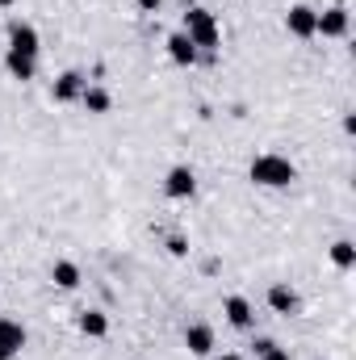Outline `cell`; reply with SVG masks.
Segmentation results:
<instances>
[{"mask_svg":"<svg viewBox=\"0 0 356 360\" xmlns=\"http://www.w3.org/2000/svg\"><path fill=\"white\" fill-rule=\"evenodd\" d=\"M248 176H252L256 185H264V189H285V185H294V180H298V168H294L285 155L264 151V155H256V159H252Z\"/></svg>","mask_w":356,"mask_h":360,"instance_id":"obj_1","label":"cell"},{"mask_svg":"<svg viewBox=\"0 0 356 360\" xmlns=\"http://www.w3.org/2000/svg\"><path fill=\"white\" fill-rule=\"evenodd\" d=\"M185 34H189V42H193L206 59H214V46H218V17H214L210 8L189 4V13H185Z\"/></svg>","mask_w":356,"mask_h":360,"instance_id":"obj_2","label":"cell"},{"mask_svg":"<svg viewBox=\"0 0 356 360\" xmlns=\"http://www.w3.org/2000/svg\"><path fill=\"white\" fill-rule=\"evenodd\" d=\"M164 193H168L172 201H185V197H193V193H197V172H193L189 164H176V168H168V176H164Z\"/></svg>","mask_w":356,"mask_h":360,"instance_id":"obj_3","label":"cell"},{"mask_svg":"<svg viewBox=\"0 0 356 360\" xmlns=\"http://www.w3.org/2000/svg\"><path fill=\"white\" fill-rule=\"evenodd\" d=\"M222 315H227V323H231V327H239V331H252V327H256V306H252L243 294L222 298Z\"/></svg>","mask_w":356,"mask_h":360,"instance_id":"obj_4","label":"cell"},{"mask_svg":"<svg viewBox=\"0 0 356 360\" xmlns=\"http://www.w3.org/2000/svg\"><path fill=\"white\" fill-rule=\"evenodd\" d=\"M8 50H17V55H29V59H38V29L29 25V21H8Z\"/></svg>","mask_w":356,"mask_h":360,"instance_id":"obj_5","label":"cell"},{"mask_svg":"<svg viewBox=\"0 0 356 360\" xmlns=\"http://www.w3.org/2000/svg\"><path fill=\"white\" fill-rule=\"evenodd\" d=\"M348 8L344 4H332V8H323L319 13V21H315V34H323V38H344L348 34Z\"/></svg>","mask_w":356,"mask_h":360,"instance_id":"obj_6","label":"cell"},{"mask_svg":"<svg viewBox=\"0 0 356 360\" xmlns=\"http://www.w3.org/2000/svg\"><path fill=\"white\" fill-rule=\"evenodd\" d=\"M25 348V327L17 319H0V360H17Z\"/></svg>","mask_w":356,"mask_h":360,"instance_id":"obj_7","label":"cell"},{"mask_svg":"<svg viewBox=\"0 0 356 360\" xmlns=\"http://www.w3.org/2000/svg\"><path fill=\"white\" fill-rule=\"evenodd\" d=\"M315 21H319V13H315L311 4H294V8L285 13V29H290L294 38H315Z\"/></svg>","mask_w":356,"mask_h":360,"instance_id":"obj_8","label":"cell"},{"mask_svg":"<svg viewBox=\"0 0 356 360\" xmlns=\"http://www.w3.org/2000/svg\"><path fill=\"white\" fill-rule=\"evenodd\" d=\"M269 306L277 310V315H298L302 310V298H298V289L294 285H285V281H277V285H269Z\"/></svg>","mask_w":356,"mask_h":360,"instance_id":"obj_9","label":"cell"},{"mask_svg":"<svg viewBox=\"0 0 356 360\" xmlns=\"http://www.w3.org/2000/svg\"><path fill=\"white\" fill-rule=\"evenodd\" d=\"M76 327H80V336H88V340H105V336H109V315L97 310V306H84V310L76 315Z\"/></svg>","mask_w":356,"mask_h":360,"instance_id":"obj_10","label":"cell"},{"mask_svg":"<svg viewBox=\"0 0 356 360\" xmlns=\"http://www.w3.org/2000/svg\"><path fill=\"white\" fill-rule=\"evenodd\" d=\"M168 59H172V63H180V67H193V63L201 59V50L189 42V34H185V29H176V34H168Z\"/></svg>","mask_w":356,"mask_h":360,"instance_id":"obj_11","label":"cell"},{"mask_svg":"<svg viewBox=\"0 0 356 360\" xmlns=\"http://www.w3.org/2000/svg\"><path fill=\"white\" fill-rule=\"evenodd\" d=\"M185 348L193 357H210L214 352V327L210 323H189L185 327Z\"/></svg>","mask_w":356,"mask_h":360,"instance_id":"obj_12","label":"cell"},{"mask_svg":"<svg viewBox=\"0 0 356 360\" xmlns=\"http://www.w3.org/2000/svg\"><path fill=\"white\" fill-rule=\"evenodd\" d=\"M84 75L80 71H63L59 80H55V88H50V96L59 101V105H67V101H80V92H84Z\"/></svg>","mask_w":356,"mask_h":360,"instance_id":"obj_13","label":"cell"},{"mask_svg":"<svg viewBox=\"0 0 356 360\" xmlns=\"http://www.w3.org/2000/svg\"><path fill=\"white\" fill-rule=\"evenodd\" d=\"M4 67H8V75L13 80H34L38 75V59H29V55H17V50H4Z\"/></svg>","mask_w":356,"mask_h":360,"instance_id":"obj_14","label":"cell"},{"mask_svg":"<svg viewBox=\"0 0 356 360\" xmlns=\"http://www.w3.org/2000/svg\"><path fill=\"white\" fill-rule=\"evenodd\" d=\"M80 105H84L88 113H109V109H113V96H109V88H101V84H84Z\"/></svg>","mask_w":356,"mask_h":360,"instance_id":"obj_15","label":"cell"},{"mask_svg":"<svg viewBox=\"0 0 356 360\" xmlns=\"http://www.w3.org/2000/svg\"><path fill=\"white\" fill-rule=\"evenodd\" d=\"M50 281H55L59 289H80L84 277H80V264H76V260H55V264H50Z\"/></svg>","mask_w":356,"mask_h":360,"instance_id":"obj_16","label":"cell"},{"mask_svg":"<svg viewBox=\"0 0 356 360\" xmlns=\"http://www.w3.org/2000/svg\"><path fill=\"white\" fill-rule=\"evenodd\" d=\"M332 264H336V268H353L356 264V243L353 239H336V243H332Z\"/></svg>","mask_w":356,"mask_h":360,"instance_id":"obj_17","label":"cell"},{"mask_svg":"<svg viewBox=\"0 0 356 360\" xmlns=\"http://www.w3.org/2000/svg\"><path fill=\"white\" fill-rule=\"evenodd\" d=\"M168 252H172L176 260H185V256H189V239H185V235H168Z\"/></svg>","mask_w":356,"mask_h":360,"instance_id":"obj_18","label":"cell"},{"mask_svg":"<svg viewBox=\"0 0 356 360\" xmlns=\"http://www.w3.org/2000/svg\"><path fill=\"white\" fill-rule=\"evenodd\" d=\"M260 360H290V348H281V344H273L269 352H260Z\"/></svg>","mask_w":356,"mask_h":360,"instance_id":"obj_19","label":"cell"},{"mask_svg":"<svg viewBox=\"0 0 356 360\" xmlns=\"http://www.w3.org/2000/svg\"><path fill=\"white\" fill-rule=\"evenodd\" d=\"M138 8H143V13H159V8H164V0H138Z\"/></svg>","mask_w":356,"mask_h":360,"instance_id":"obj_20","label":"cell"},{"mask_svg":"<svg viewBox=\"0 0 356 360\" xmlns=\"http://www.w3.org/2000/svg\"><path fill=\"white\" fill-rule=\"evenodd\" d=\"M218 360H243V357H239V352H222Z\"/></svg>","mask_w":356,"mask_h":360,"instance_id":"obj_21","label":"cell"},{"mask_svg":"<svg viewBox=\"0 0 356 360\" xmlns=\"http://www.w3.org/2000/svg\"><path fill=\"white\" fill-rule=\"evenodd\" d=\"M8 4H13V0H0V8H8Z\"/></svg>","mask_w":356,"mask_h":360,"instance_id":"obj_22","label":"cell"},{"mask_svg":"<svg viewBox=\"0 0 356 360\" xmlns=\"http://www.w3.org/2000/svg\"><path fill=\"white\" fill-rule=\"evenodd\" d=\"M180 4H185V8H189V4H193V0H180Z\"/></svg>","mask_w":356,"mask_h":360,"instance_id":"obj_23","label":"cell"}]
</instances>
